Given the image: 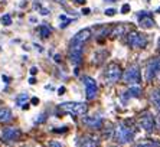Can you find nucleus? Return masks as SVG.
<instances>
[{
	"instance_id": "1",
	"label": "nucleus",
	"mask_w": 160,
	"mask_h": 147,
	"mask_svg": "<svg viewBox=\"0 0 160 147\" xmlns=\"http://www.w3.org/2000/svg\"><path fill=\"white\" fill-rule=\"evenodd\" d=\"M134 139V131L127 127L124 124H118L116 127V131H114V140H116L118 144H127L131 143Z\"/></svg>"
},
{
	"instance_id": "2",
	"label": "nucleus",
	"mask_w": 160,
	"mask_h": 147,
	"mask_svg": "<svg viewBox=\"0 0 160 147\" xmlns=\"http://www.w3.org/2000/svg\"><path fill=\"white\" fill-rule=\"evenodd\" d=\"M59 110L74 115H85L88 111V105L84 103H62L59 105Z\"/></svg>"
},
{
	"instance_id": "3",
	"label": "nucleus",
	"mask_w": 160,
	"mask_h": 147,
	"mask_svg": "<svg viewBox=\"0 0 160 147\" xmlns=\"http://www.w3.org/2000/svg\"><path fill=\"white\" fill-rule=\"evenodd\" d=\"M104 77H105V82L107 84H116V82H118L120 78H121V68H120L118 63H116V62L108 63Z\"/></svg>"
},
{
	"instance_id": "4",
	"label": "nucleus",
	"mask_w": 160,
	"mask_h": 147,
	"mask_svg": "<svg viewBox=\"0 0 160 147\" xmlns=\"http://www.w3.org/2000/svg\"><path fill=\"white\" fill-rule=\"evenodd\" d=\"M123 79L126 84H130V85H134V84H138L140 79H142V75H140V69H138L137 65H131L128 66L126 69L123 75Z\"/></svg>"
},
{
	"instance_id": "5",
	"label": "nucleus",
	"mask_w": 160,
	"mask_h": 147,
	"mask_svg": "<svg viewBox=\"0 0 160 147\" xmlns=\"http://www.w3.org/2000/svg\"><path fill=\"white\" fill-rule=\"evenodd\" d=\"M127 42L130 46L133 48H146L147 45V38L142 33H137V32H130L128 36H127Z\"/></svg>"
},
{
	"instance_id": "6",
	"label": "nucleus",
	"mask_w": 160,
	"mask_h": 147,
	"mask_svg": "<svg viewBox=\"0 0 160 147\" xmlns=\"http://www.w3.org/2000/svg\"><path fill=\"white\" fill-rule=\"evenodd\" d=\"M22 136V131L16 127H6V129L2 131V141L4 143H12V141H16V140L20 139Z\"/></svg>"
},
{
	"instance_id": "7",
	"label": "nucleus",
	"mask_w": 160,
	"mask_h": 147,
	"mask_svg": "<svg viewBox=\"0 0 160 147\" xmlns=\"http://www.w3.org/2000/svg\"><path fill=\"white\" fill-rule=\"evenodd\" d=\"M159 72H160V58H154L147 63V68H146V79H147V81H153Z\"/></svg>"
},
{
	"instance_id": "8",
	"label": "nucleus",
	"mask_w": 160,
	"mask_h": 147,
	"mask_svg": "<svg viewBox=\"0 0 160 147\" xmlns=\"http://www.w3.org/2000/svg\"><path fill=\"white\" fill-rule=\"evenodd\" d=\"M84 81V85H85V95H87V99H94L95 95H97V82L95 79L91 77H84L82 78Z\"/></svg>"
},
{
	"instance_id": "9",
	"label": "nucleus",
	"mask_w": 160,
	"mask_h": 147,
	"mask_svg": "<svg viewBox=\"0 0 160 147\" xmlns=\"http://www.w3.org/2000/svg\"><path fill=\"white\" fill-rule=\"evenodd\" d=\"M82 46L84 45L71 42V46H69V59H71V62L75 63V65H79L82 61Z\"/></svg>"
},
{
	"instance_id": "10",
	"label": "nucleus",
	"mask_w": 160,
	"mask_h": 147,
	"mask_svg": "<svg viewBox=\"0 0 160 147\" xmlns=\"http://www.w3.org/2000/svg\"><path fill=\"white\" fill-rule=\"evenodd\" d=\"M82 124L91 130H98L102 127V118L100 115H87L82 117Z\"/></svg>"
},
{
	"instance_id": "11",
	"label": "nucleus",
	"mask_w": 160,
	"mask_h": 147,
	"mask_svg": "<svg viewBox=\"0 0 160 147\" xmlns=\"http://www.w3.org/2000/svg\"><path fill=\"white\" fill-rule=\"evenodd\" d=\"M140 125H142L146 131H153V130H154L156 121H154V117L150 114L149 111H144V113L140 115Z\"/></svg>"
},
{
	"instance_id": "12",
	"label": "nucleus",
	"mask_w": 160,
	"mask_h": 147,
	"mask_svg": "<svg viewBox=\"0 0 160 147\" xmlns=\"http://www.w3.org/2000/svg\"><path fill=\"white\" fill-rule=\"evenodd\" d=\"M79 147H100V139L97 136H82L78 140Z\"/></svg>"
},
{
	"instance_id": "13",
	"label": "nucleus",
	"mask_w": 160,
	"mask_h": 147,
	"mask_svg": "<svg viewBox=\"0 0 160 147\" xmlns=\"http://www.w3.org/2000/svg\"><path fill=\"white\" fill-rule=\"evenodd\" d=\"M138 19H140V23H138V25H140V28H143V29H152L153 26H154V20H153L150 13H140Z\"/></svg>"
},
{
	"instance_id": "14",
	"label": "nucleus",
	"mask_w": 160,
	"mask_h": 147,
	"mask_svg": "<svg viewBox=\"0 0 160 147\" xmlns=\"http://www.w3.org/2000/svg\"><path fill=\"white\" fill-rule=\"evenodd\" d=\"M89 36H91V30H89V29H82V30H79V32L77 33L74 38H72L71 42H74V43L84 45L89 39Z\"/></svg>"
},
{
	"instance_id": "15",
	"label": "nucleus",
	"mask_w": 160,
	"mask_h": 147,
	"mask_svg": "<svg viewBox=\"0 0 160 147\" xmlns=\"http://www.w3.org/2000/svg\"><path fill=\"white\" fill-rule=\"evenodd\" d=\"M142 95V88L138 85H134L126 91V98H137V97Z\"/></svg>"
},
{
	"instance_id": "16",
	"label": "nucleus",
	"mask_w": 160,
	"mask_h": 147,
	"mask_svg": "<svg viewBox=\"0 0 160 147\" xmlns=\"http://www.w3.org/2000/svg\"><path fill=\"white\" fill-rule=\"evenodd\" d=\"M13 120L12 111L9 108H0V123H9Z\"/></svg>"
},
{
	"instance_id": "17",
	"label": "nucleus",
	"mask_w": 160,
	"mask_h": 147,
	"mask_svg": "<svg viewBox=\"0 0 160 147\" xmlns=\"http://www.w3.org/2000/svg\"><path fill=\"white\" fill-rule=\"evenodd\" d=\"M136 147H160V141H154V140H144V141H140Z\"/></svg>"
},
{
	"instance_id": "18",
	"label": "nucleus",
	"mask_w": 160,
	"mask_h": 147,
	"mask_svg": "<svg viewBox=\"0 0 160 147\" xmlns=\"http://www.w3.org/2000/svg\"><path fill=\"white\" fill-rule=\"evenodd\" d=\"M124 33H126V26H124V25H121V23H120L118 26H116V28L112 29L111 35H112V36H114V38H117V36H123Z\"/></svg>"
},
{
	"instance_id": "19",
	"label": "nucleus",
	"mask_w": 160,
	"mask_h": 147,
	"mask_svg": "<svg viewBox=\"0 0 160 147\" xmlns=\"http://www.w3.org/2000/svg\"><path fill=\"white\" fill-rule=\"evenodd\" d=\"M150 98H152V101H153V104L156 105V108H157V111L160 113V94H159V91H152V95H150Z\"/></svg>"
},
{
	"instance_id": "20",
	"label": "nucleus",
	"mask_w": 160,
	"mask_h": 147,
	"mask_svg": "<svg viewBox=\"0 0 160 147\" xmlns=\"http://www.w3.org/2000/svg\"><path fill=\"white\" fill-rule=\"evenodd\" d=\"M29 99V97H28V94H20V95H18V98H16V104H18L19 107H23L25 104H26V101Z\"/></svg>"
},
{
	"instance_id": "21",
	"label": "nucleus",
	"mask_w": 160,
	"mask_h": 147,
	"mask_svg": "<svg viewBox=\"0 0 160 147\" xmlns=\"http://www.w3.org/2000/svg\"><path fill=\"white\" fill-rule=\"evenodd\" d=\"M39 33H41L42 38H48L49 35H51V29H49L46 25H42L41 28H39Z\"/></svg>"
},
{
	"instance_id": "22",
	"label": "nucleus",
	"mask_w": 160,
	"mask_h": 147,
	"mask_svg": "<svg viewBox=\"0 0 160 147\" xmlns=\"http://www.w3.org/2000/svg\"><path fill=\"white\" fill-rule=\"evenodd\" d=\"M0 22L3 23L4 26H9V25H12V18L9 15H3L0 18Z\"/></svg>"
},
{
	"instance_id": "23",
	"label": "nucleus",
	"mask_w": 160,
	"mask_h": 147,
	"mask_svg": "<svg viewBox=\"0 0 160 147\" xmlns=\"http://www.w3.org/2000/svg\"><path fill=\"white\" fill-rule=\"evenodd\" d=\"M59 19H61V20H63V23L61 25V28H67V26L71 23V19H67V16H65V15H61Z\"/></svg>"
},
{
	"instance_id": "24",
	"label": "nucleus",
	"mask_w": 160,
	"mask_h": 147,
	"mask_svg": "<svg viewBox=\"0 0 160 147\" xmlns=\"http://www.w3.org/2000/svg\"><path fill=\"white\" fill-rule=\"evenodd\" d=\"M116 9H107V10H105V15L107 16H114L116 15Z\"/></svg>"
},
{
	"instance_id": "25",
	"label": "nucleus",
	"mask_w": 160,
	"mask_h": 147,
	"mask_svg": "<svg viewBox=\"0 0 160 147\" xmlns=\"http://www.w3.org/2000/svg\"><path fill=\"white\" fill-rule=\"evenodd\" d=\"M130 12V4H123L121 8V13H128Z\"/></svg>"
},
{
	"instance_id": "26",
	"label": "nucleus",
	"mask_w": 160,
	"mask_h": 147,
	"mask_svg": "<svg viewBox=\"0 0 160 147\" xmlns=\"http://www.w3.org/2000/svg\"><path fill=\"white\" fill-rule=\"evenodd\" d=\"M49 147H62V144L58 143V141H51V143H49Z\"/></svg>"
},
{
	"instance_id": "27",
	"label": "nucleus",
	"mask_w": 160,
	"mask_h": 147,
	"mask_svg": "<svg viewBox=\"0 0 160 147\" xmlns=\"http://www.w3.org/2000/svg\"><path fill=\"white\" fill-rule=\"evenodd\" d=\"M82 13H84V15H89V13H91V10H89L88 8H85V9H82Z\"/></svg>"
},
{
	"instance_id": "28",
	"label": "nucleus",
	"mask_w": 160,
	"mask_h": 147,
	"mask_svg": "<svg viewBox=\"0 0 160 147\" xmlns=\"http://www.w3.org/2000/svg\"><path fill=\"white\" fill-rule=\"evenodd\" d=\"M38 103H39L38 98H32V104H33V105H38Z\"/></svg>"
},
{
	"instance_id": "29",
	"label": "nucleus",
	"mask_w": 160,
	"mask_h": 147,
	"mask_svg": "<svg viewBox=\"0 0 160 147\" xmlns=\"http://www.w3.org/2000/svg\"><path fill=\"white\" fill-rule=\"evenodd\" d=\"M36 72H38V68H35V66H33V68L30 69V74H32V75H35Z\"/></svg>"
},
{
	"instance_id": "30",
	"label": "nucleus",
	"mask_w": 160,
	"mask_h": 147,
	"mask_svg": "<svg viewBox=\"0 0 160 147\" xmlns=\"http://www.w3.org/2000/svg\"><path fill=\"white\" fill-rule=\"evenodd\" d=\"M63 92H65V88H63V87H61V88H59V92H58V94H59V95H62Z\"/></svg>"
},
{
	"instance_id": "31",
	"label": "nucleus",
	"mask_w": 160,
	"mask_h": 147,
	"mask_svg": "<svg viewBox=\"0 0 160 147\" xmlns=\"http://www.w3.org/2000/svg\"><path fill=\"white\" fill-rule=\"evenodd\" d=\"M48 13H49V12L46 10V9H42V10H41V15H48Z\"/></svg>"
},
{
	"instance_id": "32",
	"label": "nucleus",
	"mask_w": 160,
	"mask_h": 147,
	"mask_svg": "<svg viewBox=\"0 0 160 147\" xmlns=\"http://www.w3.org/2000/svg\"><path fill=\"white\" fill-rule=\"evenodd\" d=\"M35 82H36V79H35V78H30V79H29V84H35Z\"/></svg>"
},
{
	"instance_id": "33",
	"label": "nucleus",
	"mask_w": 160,
	"mask_h": 147,
	"mask_svg": "<svg viewBox=\"0 0 160 147\" xmlns=\"http://www.w3.org/2000/svg\"><path fill=\"white\" fill-rule=\"evenodd\" d=\"M75 2H77V3H79V4H84V3H85V0H75Z\"/></svg>"
},
{
	"instance_id": "34",
	"label": "nucleus",
	"mask_w": 160,
	"mask_h": 147,
	"mask_svg": "<svg viewBox=\"0 0 160 147\" xmlns=\"http://www.w3.org/2000/svg\"><path fill=\"white\" fill-rule=\"evenodd\" d=\"M3 81H4V82H9V78L6 77V75H3Z\"/></svg>"
},
{
	"instance_id": "35",
	"label": "nucleus",
	"mask_w": 160,
	"mask_h": 147,
	"mask_svg": "<svg viewBox=\"0 0 160 147\" xmlns=\"http://www.w3.org/2000/svg\"><path fill=\"white\" fill-rule=\"evenodd\" d=\"M105 2H111L112 3V2H117V0H105Z\"/></svg>"
},
{
	"instance_id": "36",
	"label": "nucleus",
	"mask_w": 160,
	"mask_h": 147,
	"mask_svg": "<svg viewBox=\"0 0 160 147\" xmlns=\"http://www.w3.org/2000/svg\"><path fill=\"white\" fill-rule=\"evenodd\" d=\"M157 12H159V13H160V8H159V9H157Z\"/></svg>"
},
{
	"instance_id": "37",
	"label": "nucleus",
	"mask_w": 160,
	"mask_h": 147,
	"mask_svg": "<svg viewBox=\"0 0 160 147\" xmlns=\"http://www.w3.org/2000/svg\"><path fill=\"white\" fill-rule=\"evenodd\" d=\"M157 91H159V94H160V89H157Z\"/></svg>"
},
{
	"instance_id": "38",
	"label": "nucleus",
	"mask_w": 160,
	"mask_h": 147,
	"mask_svg": "<svg viewBox=\"0 0 160 147\" xmlns=\"http://www.w3.org/2000/svg\"><path fill=\"white\" fill-rule=\"evenodd\" d=\"M159 45H160V41H159Z\"/></svg>"
}]
</instances>
